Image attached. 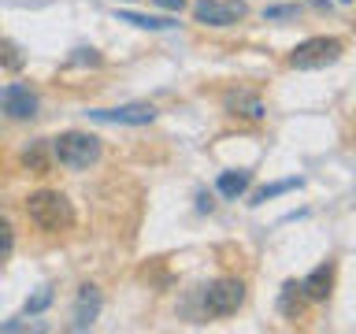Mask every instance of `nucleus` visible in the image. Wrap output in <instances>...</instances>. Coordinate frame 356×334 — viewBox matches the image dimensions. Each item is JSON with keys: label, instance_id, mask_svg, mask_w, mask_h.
I'll list each match as a JSON object with an SVG mask.
<instances>
[{"label": "nucleus", "instance_id": "f257e3e1", "mask_svg": "<svg viewBox=\"0 0 356 334\" xmlns=\"http://www.w3.org/2000/svg\"><path fill=\"white\" fill-rule=\"evenodd\" d=\"M26 216L38 230L44 234H60L74 227V208L60 189H38L26 197Z\"/></svg>", "mask_w": 356, "mask_h": 334}, {"label": "nucleus", "instance_id": "f03ea898", "mask_svg": "<svg viewBox=\"0 0 356 334\" xmlns=\"http://www.w3.org/2000/svg\"><path fill=\"white\" fill-rule=\"evenodd\" d=\"M52 156L67 171H86V167H93L100 160V138H93L86 130H67L52 141Z\"/></svg>", "mask_w": 356, "mask_h": 334}, {"label": "nucleus", "instance_id": "7ed1b4c3", "mask_svg": "<svg viewBox=\"0 0 356 334\" xmlns=\"http://www.w3.org/2000/svg\"><path fill=\"white\" fill-rule=\"evenodd\" d=\"M341 52L345 49H341L338 38H308L289 52V67H297V71H319V67L338 63Z\"/></svg>", "mask_w": 356, "mask_h": 334}, {"label": "nucleus", "instance_id": "20e7f679", "mask_svg": "<svg viewBox=\"0 0 356 334\" xmlns=\"http://www.w3.org/2000/svg\"><path fill=\"white\" fill-rule=\"evenodd\" d=\"M245 301V283L241 278H216L208 289H204V312L211 319H222V316H234Z\"/></svg>", "mask_w": 356, "mask_h": 334}, {"label": "nucleus", "instance_id": "39448f33", "mask_svg": "<svg viewBox=\"0 0 356 334\" xmlns=\"http://www.w3.org/2000/svg\"><path fill=\"white\" fill-rule=\"evenodd\" d=\"M245 0H197L193 19L204 26H234L238 19H245Z\"/></svg>", "mask_w": 356, "mask_h": 334}, {"label": "nucleus", "instance_id": "423d86ee", "mask_svg": "<svg viewBox=\"0 0 356 334\" xmlns=\"http://www.w3.org/2000/svg\"><path fill=\"white\" fill-rule=\"evenodd\" d=\"M89 116L100 122H119V127H149L156 119V108L152 104H119V108H97Z\"/></svg>", "mask_w": 356, "mask_h": 334}, {"label": "nucleus", "instance_id": "0eeeda50", "mask_svg": "<svg viewBox=\"0 0 356 334\" xmlns=\"http://www.w3.org/2000/svg\"><path fill=\"white\" fill-rule=\"evenodd\" d=\"M0 108H4L11 119H33L38 116V97L30 93V86L11 82V86L0 89Z\"/></svg>", "mask_w": 356, "mask_h": 334}, {"label": "nucleus", "instance_id": "6e6552de", "mask_svg": "<svg viewBox=\"0 0 356 334\" xmlns=\"http://www.w3.org/2000/svg\"><path fill=\"white\" fill-rule=\"evenodd\" d=\"M222 104H227L230 116H245V119H264L267 116L264 100L256 97L252 89H230V93L222 97Z\"/></svg>", "mask_w": 356, "mask_h": 334}, {"label": "nucleus", "instance_id": "1a4fd4ad", "mask_svg": "<svg viewBox=\"0 0 356 334\" xmlns=\"http://www.w3.org/2000/svg\"><path fill=\"white\" fill-rule=\"evenodd\" d=\"M330 286H334V264H319L316 271H312L305 283H300V289H305L308 301H327L330 297Z\"/></svg>", "mask_w": 356, "mask_h": 334}, {"label": "nucleus", "instance_id": "9d476101", "mask_svg": "<svg viewBox=\"0 0 356 334\" xmlns=\"http://www.w3.org/2000/svg\"><path fill=\"white\" fill-rule=\"evenodd\" d=\"M97 312H100V294H97V286H82L78 289V305H74V331H86L89 323L97 319Z\"/></svg>", "mask_w": 356, "mask_h": 334}, {"label": "nucleus", "instance_id": "9b49d317", "mask_svg": "<svg viewBox=\"0 0 356 334\" xmlns=\"http://www.w3.org/2000/svg\"><path fill=\"white\" fill-rule=\"evenodd\" d=\"M305 289H300V283H286L282 294H278V312H282L286 319H300V312H305Z\"/></svg>", "mask_w": 356, "mask_h": 334}, {"label": "nucleus", "instance_id": "f8f14e48", "mask_svg": "<svg viewBox=\"0 0 356 334\" xmlns=\"http://www.w3.org/2000/svg\"><path fill=\"white\" fill-rule=\"evenodd\" d=\"M249 182H252V175H249V171H222V175H219V182H216V189H219V197L238 200L245 189H249Z\"/></svg>", "mask_w": 356, "mask_h": 334}, {"label": "nucleus", "instance_id": "ddd939ff", "mask_svg": "<svg viewBox=\"0 0 356 334\" xmlns=\"http://www.w3.org/2000/svg\"><path fill=\"white\" fill-rule=\"evenodd\" d=\"M22 167H30L33 175H49V156H44V145H30L26 152H22Z\"/></svg>", "mask_w": 356, "mask_h": 334}, {"label": "nucleus", "instance_id": "4468645a", "mask_svg": "<svg viewBox=\"0 0 356 334\" xmlns=\"http://www.w3.org/2000/svg\"><path fill=\"white\" fill-rule=\"evenodd\" d=\"M300 186V178H286V182H271V186H264V189H256L249 205H264L267 197H278V193H289V189H297Z\"/></svg>", "mask_w": 356, "mask_h": 334}, {"label": "nucleus", "instance_id": "2eb2a0df", "mask_svg": "<svg viewBox=\"0 0 356 334\" xmlns=\"http://www.w3.org/2000/svg\"><path fill=\"white\" fill-rule=\"evenodd\" d=\"M122 22H134V26H141V30H167V26H175L171 19H152V15H134V11H122L119 15Z\"/></svg>", "mask_w": 356, "mask_h": 334}, {"label": "nucleus", "instance_id": "dca6fc26", "mask_svg": "<svg viewBox=\"0 0 356 334\" xmlns=\"http://www.w3.org/2000/svg\"><path fill=\"white\" fill-rule=\"evenodd\" d=\"M0 63H4L8 71H22V56L11 41H0Z\"/></svg>", "mask_w": 356, "mask_h": 334}, {"label": "nucleus", "instance_id": "f3484780", "mask_svg": "<svg viewBox=\"0 0 356 334\" xmlns=\"http://www.w3.org/2000/svg\"><path fill=\"white\" fill-rule=\"evenodd\" d=\"M300 8L297 4H275V8H264V19L267 22H278V19H297Z\"/></svg>", "mask_w": 356, "mask_h": 334}, {"label": "nucleus", "instance_id": "a211bd4d", "mask_svg": "<svg viewBox=\"0 0 356 334\" xmlns=\"http://www.w3.org/2000/svg\"><path fill=\"white\" fill-rule=\"evenodd\" d=\"M49 305H52V289L44 286L41 294H33V297L26 301V316H38V312H44V308H49Z\"/></svg>", "mask_w": 356, "mask_h": 334}, {"label": "nucleus", "instance_id": "6ab92c4d", "mask_svg": "<svg viewBox=\"0 0 356 334\" xmlns=\"http://www.w3.org/2000/svg\"><path fill=\"white\" fill-rule=\"evenodd\" d=\"M11 249H15V230H11V223L0 216V256H8Z\"/></svg>", "mask_w": 356, "mask_h": 334}, {"label": "nucleus", "instance_id": "aec40b11", "mask_svg": "<svg viewBox=\"0 0 356 334\" xmlns=\"http://www.w3.org/2000/svg\"><path fill=\"white\" fill-rule=\"evenodd\" d=\"M71 63H89V67H97L100 56H97V49H78V56H71Z\"/></svg>", "mask_w": 356, "mask_h": 334}, {"label": "nucleus", "instance_id": "412c9836", "mask_svg": "<svg viewBox=\"0 0 356 334\" xmlns=\"http://www.w3.org/2000/svg\"><path fill=\"white\" fill-rule=\"evenodd\" d=\"M160 8H167V11H182L186 8V0H156Z\"/></svg>", "mask_w": 356, "mask_h": 334}, {"label": "nucleus", "instance_id": "4be33fe9", "mask_svg": "<svg viewBox=\"0 0 356 334\" xmlns=\"http://www.w3.org/2000/svg\"><path fill=\"white\" fill-rule=\"evenodd\" d=\"M341 4H353V0H341Z\"/></svg>", "mask_w": 356, "mask_h": 334}]
</instances>
